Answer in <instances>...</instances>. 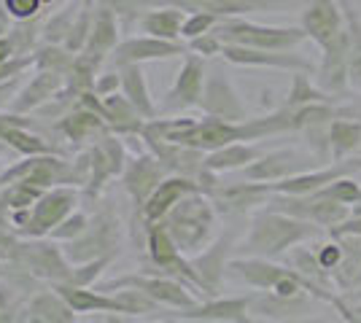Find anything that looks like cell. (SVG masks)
Here are the masks:
<instances>
[{
    "instance_id": "obj_35",
    "label": "cell",
    "mask_w": 361,
    "mask_h": 323,
    "mask_svg": "<svg viewBox=\"0 0 361 323\" xmlns=\"http://www.w3.org/2000/svg\"><path fill=\"white\" fill-rule=\"evenodd\" d=\"M316 256H318V262H321V267L331 275V272H334V267H337L340 259H343V246H340V240H334V237H331L329 243H318Z\"/></svg>"
},
{
    "instance_id": "obj_39",
    "label": "cell",
    "mask_w": 361,
    "mask_h": 323,
    "mask_svg": "<svg viewBox=\"0 0 361 323\" xmlns=\"http://www.w3.org/2000/svg\"><path fill=\"white\" fill-rule=\"evenodd\" d=\"M8 3V11L19 19H25V16H30L38 11V6L44 3V0H6Z\"/></svg>"
},
{
    "instance_id": "obj_29",
    "label": "cell",
    "mask_w": 361,
    "mask_h": 323,
    "mask_svg": "<svg viewBox=\"0 0 361 323\" xmlns=\"http://www.w3.org/2000/svg\"><path fill=\"white\" fill-rule=\"evenodd\" d=\"M116 44V25H114V16L111 11H100L94 27H92L90 35V57L100 60V54L108 51V49Z\"/></svg>"
},
{
    "instance_id": "obj_28",
    "label": "cell",
    "mask_w": 361,
    "mask_h": 323,
    "mask_svg": "<svg viewBox=\"0 0 361 323\" xmlns=\"http://www.w3.org/2000/svg\"><path fill=\"white\" fill-rule=\"evenodd\" d=\"M186 16L180 8H170V11H154L143 19V30L157 35V38H170V41H178L180 27H183Z\"/></svg>"
},
{
    "instance_id": "obj_6",
    "label": "cell",
    "mask_w": 361,
    "mask_h": 323,
    "mask_svg": "<svg viewBox=\"0 0 361 323\" xmlns=\"http://www.w3.org/2000/svg\"><path fill=\"white\" fill-rule=\"evenodd\" d=\"M221 57L232 65H251V68H278V70H305L316 73V62H310L302 54H294V49H254V46H235L224 44Z\"/></svg>"
},
{
    "instance_id": "obj_11",
    "label": "cell",
    "mask_w": 361,
    "mask_h": 323,
    "mask_svg": "<svg viewBox=\"0 0 361 323\" xmlns=\"http://www.w3.org/2000/svg\"><path fill=\"white\" fill-rule=\"evenodd\" d=\"M313 293L302 291L294 296H281L275 291L254 293L251 299V318H262V321H302L307 318V312H313Z\"/></svg>"
},
{
    "instance_id": "obj_12",
    "label": "cell",
    "mask_w": 361,
    "mask_h": 323,
    "mask_svg": "<svg viewBox=\"0 0 361 323\" xmlns=\"http://www.w3.org/2000/svg\"><path fill=\"white\" fill-rule=\"evenodd\" d=\"M124 289V286H133L137 291L149 293L151 299H157L159 305H167V308H178V310H189L197 305V299L186 291L180 283L176 280H167V277H121V280H114L108 283L106 289Z\"/></svg>"
},
{
    "instance_id": "obj_14",
    "label": "cell",
    "mask_w": 361,
    "mask_h": 323,
    "mask_svg": "<svg viewBox=\"0 0 361 323\" xmlns=\"http://www.w3.org/2000/svg\"><path fill=\"white\" fill-rule=\"evenodd\" d=\"M195 191H205L197 178H189V175L165 178L162 184L151 191V197L146 200V205H143L146 221H159V218H165L167 210H170L176 202L183 200L186 194H195Z\"/></svg>"
},
{
    "instance_id": "obj_23",
    "label": "cell",
    "mask_w": 361,
    "mask_h": 323,
    "mask_svg": "<svg viewBox=\"0 0 361 323\" xmlns=\"http://www.w3.org/2000/svg\"><path fill=\"white\" fill-rule=\"evenodd\" d=\"M57 293L75 312H87V310H119V312H127L121 296L119 299H108V296H100L94 291H84L78 286H57Z\"/></svg>"
},
{
    "instance_id": "obj_7",
    "label": "cell",
    "mask_w": 361,
    "mask_h": 323,
    "mask_svg": "<svg viewBox=\"0 0 361 323\" xmlns=\"http://www.w3.org/2000/svg\"><path fill=\"white\" fill-rule=\"evenodd\" d=\"M200 108L208 116L226 119V122H243V119H248V108L243 106V100L238 97L235 87L229 84L224 70H219V68H213L211 73L205 76V89H202Z\"/></svg>"
},
{
    "instance_id": "obj_2",
    "label": "cell",
    "mask_w": 361,
    "mask_h": 323,
    "mask_svg": "<svg viewBox=\"0 0 361 323\" xmlns=\"http://www.w3.org/2000/svg\"><path fill=\"white\" fill-rule=\"evenodd\" d=\"M213 224H216V210L205 191L186 194L165 215V227L180 248V253H197L208 246Z\"/></svg>"
},
{
    "instance_id": "obj_30",
    "label": "cell",
    "mask_w": 361,
    "mask_h": 323,
    "mask_svg": "<svg viewBox=\"0 0 361 323\" xmlns=\"http://www.w3.org/2000/svg\"><path fill=\"white\" fill-rule=\"evenodd\" d=\"M316 194L343 202V205H350V208H353V205H361V186L356 184L350 175H343V178L331 181V184H326L324 189H318Z\"/></svg>"
},
{
    "instance_id": "obj_34",
    "label": "cell",
    "mask_w": 361,
    "mask_h": 323,
    "mask_svg": "<svg viewBox=\"0 0 361 323\" xmlns=\"http://www.w3.org/2000/svg\"><path fill=\"white\" fill-rule=\"evenodd\" d=\"M216 25H219V16L205 14V11H195V14L183 22L180 35H183V38H197V35H202V32H211Z\"/></svg>"
},
{
    "instance_id": "obj_10",
    "label": "cell",
    "mask_w": 361,
    "mask_h": 323,
    "mask_svg": "<svg viewBox=\"0 0 361 323\" xmlns=\"http://www.w3.org/2000/svg\"><path fill=\"white\" fill-rule=\"evenodd\" d=\"M321 167L316 159L313 162H305V156L294 148H281V151H264L256 162H251L248 167H243V175L248 181H262V184H272V181H281L288 175H297V172H307V170Z\"/></svg>"
},
{
    "instance_id": "obj_21",
    "label": "cell",
    "mask_w": 361,
    "mask_h": 323,
    "mask_svg": "<svg viewBox=\"0 0 361 323\" xmlns=\"http://www.w3.org/2000/svg\"><path fill=\"white\" fill-rule=\"evenodd\" d=\"M331 162H343L348 156H356L361 151V119L337 116L329 127Z\"/></svg>"
},
{
    "instance_id": "obj_19",
    "label": "cell",
    "mask_w": 361,
    "mask_h": 323,
    "mask_svg": "<svg viewBox=\"0 0 361 323\" xmlns=\"http://www.w3.org/2000/svg\"><path fill=\"white\" fill-rule=\"evenodd\" d=\"M167 167L162 165V159L154 156H140L135 165L127 172V189L135 197V202H143L151 197V191L165 181Z\"/></svg>"
},
{
    "instance_id": "obj_32",
    "label": "cell",
    "mask_w": 361,
    "mask_h": 323,
    "mask_svg": "<svg viewBox=\"0 0 361 323\" xmlns=\"http://www.w3.org/2000/svg\"><path fill=\"white\" fill-rule=\"evenodd\" d=\"M62 129H65L73 140H84L90 132L103 129V122H100L94 113H75V116H71V119L62 122Z\"/></svg>"
},
{
    "instance_id": "obj_26",
    "label": "cell",
    "mask_w": 361,
    "mask_h": 323,
    "mask_svg": "<svg viewBox=\"0 0 361 323\" xmlns=\"http://www.w3.org/2000/svg\"><path fill=\"white\" fill-rule=\"evenodd\" d=\"M288 256V267H294V270H300L305 277H310V280H316V283H321L324 289H329V291H334V280H331V275L321 267V262H318L316 256V246L313 248H305L300 243V246H294L291 251L286 253Z\"/></svg>"
},
{
    "instance_id": "obj_31",
    "label": "cell",
    "mask_w": 361,
    "mask_h": 323,
    "mask_svg": "<svg viewBox=\"0 0 361 323\" xmlns=\"http://www.w3.org/2000/svg\"><path fill=\"white\" fill-rule=\"evenodd\" d=\"M54 87H57V73H41V76L30 84V89L25 92V97L16 103V108H19V110H27V108L44 103L46 97H51V89H54Z\"/></svg>"
},
{
    "instance_id": "obj_4",
    "label": "cell",
    "mask_w": 361,
    "mask_h": 323,
    "mask_svg": "<svg viewBox=\"0 0 361 323\" xmlns=\"http://www.w3.org/2000/svg\"><path fill=\"white\" fill-rule=\"evenodd\" d=\"M267 208L294 215V218L313 221V224L324 227L326 232H329L331 227L348 221L350 213H353L350 205H343V202L329 200V197H321L316 191H313V194H270Z\"/></svg>"
},
{
    "instance_id": "obj_3",
    "label": "cell",
    "mask_w": 361,
    "mask_h": 323,
    "mask_svg": "<svg viewBox=\"0 0 361 323\" xmlns=\"http://www.w3.org/2000/svg\"><path fill=\"white\" fill-rule=\"evenodd\" d=\"M221 44L235 46H254V49H297L307 41V32L300 27H270V25H256L245 19H219L213 27Z\"/></svg>"
},
{
    "instance_id": "obj_17",
    "label": "cell",
    "mask_w": 361,
    "mask_h": 323,
    "mask_svg": "<svg viewBox=\"0 0 361 323\" xmlns=\"http://www.w3.org/2000/svg\"><path fill=\"white\" fill-rule=\"evenodd\" d=\"M183 44L178 41H170V38H135V41H124L116 51H114V60L127 65V62H143V60H165V57H178L186 54Z\"/></svg>"
},
{
    "instance_id": "obj_5",
    "label": "cell",
    "mask_w": 361,
    "mask_h": 323,
    "mask_svg": "<svg viewBox=\"0 0 361 323\" xmlns=\"http://www.w3.org/2000/svg\"><path fill=\"white\" fill-rule=\"evenodd\" d=\"M297 3H305V0H137V6H173V8L192 11V14L205 11L219 19L254 14V11H281Z\"/></svg>"
},
{
    "instance_id": "obj_43",
    "label": "cell",
    "mask_w": 361,
    "mask_h": 323,
    "mask_svg": "<svg viewBox=\"0 0 361 323\" xmlns=\"http://www.w3.org/2000/svg\"><path fill=\"white\" fill-rule=\"evenodd\" d=\"M359 302H361V299H359Z\"/></svg>"
},
{
    "instance_id": "obj_16",
    "label": "cell",
    "mask_w": 361,
    "mask_h": 323,
    "mask_svg": "<svg viewBox=\"0 0 361 323\" xmlns=\"http://www.w3.org/2000/svg\"><path fill=\"white\" fill-rule=\"evenodd\" d=\"M235 246V237L226 232L224 237H219V243L213 248H208L202 256H197L192 267H195L197 277H200V289L205 293H216L219 286H221V277L229 270V262H226V253L229 248Z\"/></svg>"
},
{
    "instance_id": "obj_15",
    "label": "cell",
    "mask_w": 361,
    "mask_h": 323,
    "mask_svg": "<svg viewBox=\"0 0 361 323\" xmlns=\"http://www.w3.org/2000/svg\"><path fill=\"white\" fill-rule=\"evenodd\" d=\"M251 299L254 296H235V299H213L205 305L183 310L180 321H224V323H243L251 321Z\"/></svg>"
},
{
    "instance_id": "obj_27",
    "label": "cell",
    "mask_w": 361,
    "mask_h": 323,
    "mask_svg": "<svg viewBox=\"0 0 361 323\" xmlns=\"http://www.w3.org/2000/svg\"><path fill=\"white\" fill-rule=\"evenodd\" d=\"M310 103H337V97H331L329 92H324L321 87H313L310 81V73L305 70H297L294 73V84L288 89L286 100L281 106L286 108H302V106H310Z\"/></svg>"
},
{
    "instance_id": "obj_13",
    "label": "cell",
    "mask_w": 361,
    "mask_h": 323,
    "mask_svg": "<svg viewBox=\"0 0 361 323\" xmlns=\"http://www.w3.org/2000/svg\"><path fill=\"white\" fill-rule=\"evenodd\" d=\"M202 89H205V65L197 54H189L183 68H180L176 87L170 89L165 100V108L170 110H180V108H195L202 100Z\"/></svg>"
},
{
    "instance_id": "obj_22",
    "label": "cell",
    "mask_w": 361,
    "mask_h": 323,
    "mask_svg": "<svg viewBox=\"0 0 361 323\" xmlns=\"http://www.w3.org/2000/svg\"><path fill=\"white\" fill-rule=\"evenodd\" d=\"M348 27V68H350V87L361 89V14L353 8V0H340Z\"/></svg>"
},
{
    "instance_id": "obj_41",
    "label": "cell",
    "mask_w": 361,
    "mask_h": 323,
    "mask_svg": "<svg viewBox=\"0 0 361 323\" xmlns=\"http://www.w3.org/2000/svg\"><path fill=\"white\" fill-rule=\"evenodd\" d=\"M8 54H11V44L8 41H0V65L8 60Z\"/></svg>"
},
{
    "instance_id": "obj_25",
    "label": "cell",
    "mask_w": 361,
    "mask_h": 323,
    "mask_svg": "<svg viewBox=\"0 0 361 323\" xmlns=\"http://www.w3.org/2000/svg\"><path fill=\"white\" fill-rule=\"evenodd\" d=\"M121 84H124V92H127V100L140 110V116L151 119L157 110H154V103L149 97V89H146V81H143V73L135 62H127L121 65Z\"/></svg>"
},
{
    "instance_id": "obj_24",
    "label": "cell",
    "mask_w": 361,
    "mask_h": 323,
    "mask_svg": "<svg viewBox=\"0 0 361 323\" xmlns=\"http://www.w3.org/2000/svg\"><path fill=\"white\" fill-rule=\"evenodd\" d=\"M73 194L71 191H54L35 205V213H32V232H44L49 227H54L62 215L71 210L73 205Z\"/></svg>"
},
{
    "instance_id": "obj_9",
    "label": "cell",
    "mask_w": 361,
    "mask_h": 323,
    "mask_svg": "<svg viewBox=\"0 0 361 323\" xmlns=\"http://www.w3.org/2000/svg\"><path fill=\"white\" fill-rule=\"evenodd\" d=\"M300 25L318 49H326L345 30V14L337 0H310Z\"/></svg>"
},
{
    "instance_id": "obj_37",
    "label": "cell",
    "mask_w": 361,
    "mask_h": 323,
    "mask_svg": "<svg viewBox=\"0 0 361 323\" xmlns=\"http://www.w3.org/2000/svg\"><path fill=\"white\" fill-rule=\"evenodd\" d=\"M326 234H329V237H340V234H361V205H353L350 218L343 221V224H337V227H331Z\"/></svg>"
},
{
    "instance_id": "obj_40",
    "label": "cell",
    "mask_w": 361,
    "mask_h": 323,
    "mask_svg": "<svg viewBox=\"0 0 361 323\" xmlns=\"http://www.w3.org/2000/svg\"><path fill=\"white\" fill-rule=\"evenodd\" d=\"M116 87H119V76H108V78H103V81H100L94 89H97L100 94H108L111 89H116Z\"/></svg>"
},
{
    "instance_id": "obj_1",
    "label": "cell",
    "mask_w": 361,
    "mask_h": 323,
    "mask_svg": "<svg viewBox=\"0 0 361 323\" xmlns=\"http://www.w3.org/2000/svg\"><path fill=\"white\" fill-rule=\"evenodd\" d=\"M324 232L326 229L313 224V221L264 208L262 213H256L251 218L248 237L238 246V253L240 256H259V259H281L294 246L307 243V240H318Z\"/></svg>"
},
{
    "instance_id": "obj_38",
    "label": "cell",
    "mask_w": 361,
    "mask_h": 323,
    "mask_svg": "<svg viewBox=\"0 0 361 323\" xmlns=\"http://www.w3.org/2000/svg\"><path fill=\"white\" fill-rule=\"evenodd\" d=\"M100 267H106V259H97V262L90 264V267H84V270H73V275L68 277V280H71L73 286H84V283H90L92 277H97Z\"/></svg>"
},
{
    "instance_id": "obj_18",
    "label": "cell",
    "mask_w": 361,
    "mask_h": 323,
    "mask_svg": "<svg viewBox=\"0 0 361 323\" xmlns=\"http://www.w3.org/2000/svg\"><path fill=\"white\" fill-rule=\"evenodd\" d=\"M340 240L343 246V259L334 267L331 280H334V289L340 293L353 291L359 286V272H361V234H340L334 237Z\"/></svg>"
},
{
    "instance_id": "obj_42",
    "label": "cell",
    "mask_w": 361,
    "mask_h": 323,
    "mask_svg": "<svg viewBox=\"0 0 361 323\" xmlns=\"http://www.w3.org/2000/svg\"><path fill=\"white\" fill-rule=\"evenodd\" d=\"M359 286H361V272H359ZM359 286H356V289H359Z\"/></svg>"
},
{
    "instance_id": "obj_20",
    "label": "cell",
    "mask_w": 361,
    "mask_h": 323,
    "mask_svg": "<svg viewBox=\"0 0 361 323\" xmlns=\"http://www.w3.org/2000/svg\"><path fill=\"white\" fill-rule=\"evenodd\" d=\"M264 154V148L251 146V143H229L224 148H216L211 154H205V167L213 172H226V170H243L248 167L251 162H256L259 156Z\"/></svg>"
},
{
    "instance_id": "obj_8",
    "label": "cell",
    "mask_w": 361,
    "mask_h": 323,
    "mask_svg": "<svg viewBox=\"0 0 361 323\" xmlns=\"http://www.w3.org/2000/svg\"><path fill=\"white\" fill-rule=\"evenodd\" d=\"M324 57L321 65L316 68V81L324 92L331 97H348V87H350V68H348V27L326 49H321Z\"/></svg>"
},
{
    "instance_id": "obj_33",
    "label": "cell",
    "mask_w": 361,
    "mask_h": 323,
    "mask_svg": "<svg viewBox=\"0 0 361 323\" xmlns=\"http://www.w3.org/2000/svg\"><path fill=\"white\" fill-rule=\"evenodd\" d=\"M0 135L8 140L11 146H16L19 151H25V154H44L49 151V146H46L41 138H32V135H25V132H19V129H8V127H0Z\"/></svg>"
},
{
    "instance_id": "obj_36",
    "label": "cell",
    "mask_w": 361,
    "mask_h": 323,
    "mask_svg": "<svg viewBox=\"0 0 361 323\" xmlns=\"http://www.w3.org/2000/svg\"><path fill=\"white\" fill-rule=\"evenodd\" d=\"M189 49L197 51V54H202V57H213V54H221L224 44H221V41H219V35L211 30V32L197 35V38H189Z\"/></svg>"
}]
</instances>
